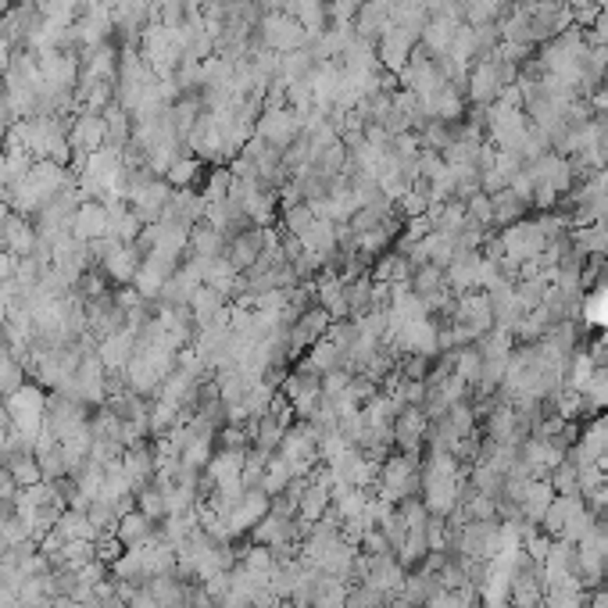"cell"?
Here are the masks:
<instances>
[{
  "label": "cell",
  "instance_id": "cell-3",
  "mask_svg": "<svg viewBox=\"0 0 608 608\" xmlns=\"http://www.w3.org/2000/svg\"><path fill=\"white\" fill-rule=\"evenodd\" d=\"M258 47L276 50V54H294V50L308 47V29L301 26V19H294L287 12H269L258 22Z\"/></svg>",
  "mask_w": 608,
  "mask_h": 608
},
{
  "label": "cell",
  "instance_id": "cell-8",
  "mask_svg": "<svg viewBox=\"0 0 608 608\" xmlns=\"http://www.w3.org/2000/svg\"><path fill=\"white\" fill-rule=\"evenodd\" d=\"M161 534V523H150V519L140 512V508H133L129 515H122L119 519V530H115V537L129 548V551H136V548H143L150 537H158Z\"/></svg>",
  "mask_w": 608,
  "mask_h": 608
},
{
  "label": "cell",
  "instance_id": "cell-20",
  "mask_svg": "<svg viewBox=\"0 0 608 608\" xmlns=\"http://www.w3.org/2000/svg\"><path fill=\"white\" fill-rule=\"evenodd\" d=\"M15 515H19V512H15V501H0V530H4Z\"/></svg>",
  "mask_w": 608,
  "mask_h": 608
},
{
  "label": "cell",
  "instance_id": "cell-4",
  "mask_svg": "<svg viewBox=\"0 0 608 608\" xmlns=\"http://www.w3.org/2000/svg\"><path fill=\"white\" fill-rule=\"evenodd\" d=\"M301 133H304V122L297 119V112L294 108H266L262 112V119L254 122V136L258 140H266L269 147H276V150H287V147H294L297 140H301Z\"/></svg>",
  "mask_w": 608,
  "mask_h": 608
},
{
  "label": "cell",
  "instance_id": "cell-13",
  "mask_svg": "<svg viewBox=\"0 0 608 608\" xmlns=\"http://www.w3.org/2000/svg\"><path fill=\"white\" fill-rule=\"evenodd\" d=\"M197 168H201V161H197V154H180L176 161L168 165V172H165V183L172 187V190H187L194 180H197Z\"/></svg>",
  "mask_w": 608,
  "mask_h": 608
},
{
  "label": "cell",
  "instance_id": "cell-2",
  "mask_svg": "<svg viewBox=\"0 0 608 608\" xmlns=\"http://www.w3.org/2000/svg\"><path fill=\"white\" fill-rule=\"evenodd\" d=\"M497 243H501V250H504V262L519 269L523 262H534V258L544 254L548 233H544L541 219H519V222L504 226V233H501Z\"/></svg>",
  "mask_w": 608,
  "mask_h": 608
},
{
  "label": "cell",
  "instance_id": "cell-15",
  "mask_svg": "<svg viewBox=\"0 0 608 608\" xmlns=\"http://www.w3.org/2000/svg\"><path fill=\"white\" fill-rule=\"evenodd\" d=\"M290 480H294V469L287 466V458L273 455V458H269V469H266V476H262V490H266L269 497H276V494H283V490L290 487Z\"/></svg>",
  "mask_w": 608,
  "mask_h": 608
},
{
  "label": "cell",
  "instance_id": "cell-9",
  "mask_svg": "<svg viewBox=\"0 0 608 608\" xmlns=\"http://www.w3.org/2000/svg\"><path fill=\"white\" fill-rule=\"evenodd\" d=\"M555 497H558V494H555V487H551L548 480H530L523 501H519V512H523V519H527L530 527H541Z\"/></svg>",
  "mask_w": 608,
  "mask_h": 608
},
{
  "label": "cell",
  "instance_id": "cell-14",
  "mask_svg": "<svg viewBox=\"0 0 608 608\" xmlns=\"http://www.w3.org/2000/svg\"><path fill=\"white\" fill-rule=\"evenodd\" d=\"M490 204H494V222L497 226H512V222H519V219H523L530 208L523 204V201H519L508 187L504 190H497V194H490Z\"/></svg>",
  "mask_w": 608,
  "mask_h": 608
},
{
  "label": "cell",
  "instance_id": "cell-18",
  "mask_svg": "<svg viewBox=\"0 0 608 608\" xmlns=\"http://www.w3.org/2000/svg\"><path fill=\"white\" fill-rule=\"evenodd\" d=\"M19 490H22V487H19V480L12 476V469L0 466V501H15Z\"/></svg>",
  "mask_w": 608,
  "mask_h": 608
},
{
  "label": "cell",
  "instance_id": "cell-12",
  "mask_svg": "<svg viewBox=\"0 0 608 608\" xmlns=\"http://www.w3.org/2000/svg\"><path fill=\"white\" fill-rule=\"evenodd\" d=\"M376 283H387V287H401L412 280V262L401 254V250H390V254H380L376 262Z\"/></svg>",
  "mask_w": 608,
  "mask_h": 608
},
{
  "label": "cell",
  "instance_id": "cell-6",
  "mask_svg": "<svg viewBox=\"0 0 608 608\" xmlns=\"http://www.w3.org/2000/svg\"><path fill=\"white\" fill-rule=\"evenodd\" d=\"M108 226H112V215L104 208V201H82L72 215V236L90 243V240H104L108 236Z\"/></svg>",
  "mask_w": 608,
  "mask_h": 608
},
{
  "label": "cell",
  "instance_id": "cell-5",
  "mask_svg": "<svg viewBox=\"0 0 608 608\" xmlns=\"http://www.w3.org/2000/svg\"><path fill=\"white\" fill-rule=\"evenodd\" d=\"M426 429H429V415L422 412V404H404L394 419V448L419 455V444L426 441Z\"/></svg>",
  "mask_w": 608,
  "mask_h": 608
},
{
  "label": "cell",
  "instance_id": "cell-7",
  "mask_svg": "<svg viewBox=\"0 0 608 608\" xmlns=\"http://www.w3.org/2000/svg\"><path fill=\"white\" fill-rule=\"evenodd\" d=\"M226 243H229V240H226L212 222H197V226L190 229V236H187V258H194V262L208 266V262H215V258L226 254Z\"/></svg>",
  "mask_w": 608,
  "mask_h": 608
},
{
  "label": "cell",
  "instance_id": "cell-11",
  "mask_svg": "<svg viewBox=\"0 0 608 608\" xmlns=\"http://www.w3.org/2000/svg\"><path fill=\"white\" fill-rule=\"evenodd\" d=\"M147 590H150V597L161 608H180L183 604V594H187V583L176 573H161V576H150L147 580Z\"/></svg>",
  "mask_w": 608,
  "mask_h": 608
},
{
  "label": "cell",
  "instance_id": "cell-19",
  "mask_svg": "<svg viewBox=\"0 0 608 608\" xmlns=\"http://www.w3.org/2000/svg\"><path fill=\"white\" fill-rule=\"evenodd\" d=\"M422 608H455V604H451V594L448 590H437V594H429V601Z\"/></svg>",
  "mask_w": 608,
  "mask_h": 608
},
{
  "label": "cell",
  "instance_id": "cell-21",
  "mask_svg": "<svg viewBox=\"0 0 608 608\" xmlns=\"http://www.w3.org/2000/svg\"><path fill=\"white\" fill-rule=\"evenodd\" d=\"M508 608H544V604H508Z\"/></svg>",
  "mask_w": 608,
  "mask_h": 608
},
{
  "label": "cell",
  "instance_id": "cell-10",
  "mask_svg": "<svg viewBox=\"0 0 608 608\" xmlns=\"http://www.w3.org/2000/svg\"><path fill=\"white\" fill-rule=\"evenodd\" d=\"M54 534H58L61 541H97L94 523L86 519V512H75V508H65V512L58 515Z\"/></svg>",
  "mask_w": 608,
  "mask_h": 608
},
{
  "label": "cell",
  "instance_id": "cell-1",
  "mask_svg": "<svg viewBox=\"0 0 608 608\" xmlns=\"http://www.w3.org/2000/svg\"><path fill=\"white\" fill-rule=\"evenodd\" d=\"M422 490V458L408 455V451H390V458L380 466L376 476V497L397 504L401 497H412Z\"/></svg>",
  "mask_w": 608,
  "mask_h": 608
},
{
  "label": "cell",
  "instance_id": "cell-17",
  "mask_svg": "<svg viewBox=\"0 0 608 608\" xmlns=\"http://www.w3.org/2000/svg\"><path fill=\"white\" fill-rule=\"evenodd\" d=\"M136 508L150 519V523H165V515H168V504H165V494L161 490H154L150 483L136 494Z\"/></svg>",
  "mask_w": 608,
  "mask_h": 608
},
{
  "label": "cell",
  "instance_id": "cell-16",
  "mask_svg": "<svg viewBox=\"0 0 608 608\" xmlns=\"http://www.w3.org/2000/svg\"><path fill=\"white\" fill-rule=\"evenodd\" d=\"M548 483L555 487V494L558 497H566V494H580V466L576 462H558L551 473H548Z\"/></svg>",
  "mask_w": 608,
  "mask_h": 608
}]
</instances>
